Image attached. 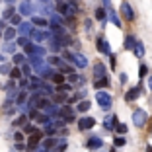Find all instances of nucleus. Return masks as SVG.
Returning a JSON list of instances; mask_svg holds the SVG:
<instances>
[{"label": "nucleus", "mask_w": 152, "mask_h": 152, "mask_svg": "<svg viewBox=\"0 0 152 152\" xmlns=\"http://www.w3.org/2000/svg\"><path fill=\"white\" fill-rule=\"evenodd\" d=\"M96 102H98V105L103 109V111H109L111 105H113L111 96H109L107 92H102V90H98V94H96Z\"/></svg>", "instance_id": "f257e3e1"}, {"label": "nucleus", "mask_w": 152, "mask_h": 152, "mask_svg": "<svg viewBox=\"0 0 152 152\" xmlns=\"http://www.w3.org/2000/svg\"><path fill=\"white\" fill-rule=\"evenodd\" d=\"M146 119H148V115L144 109H134L133 111V125L134 127H144Z\"/></svg>", "instance_id": "f03ea898"}, {"label": "nucleus", "mask_w": 152, "mask_h": 152, "mask_svg": "<svg viewBox=\"0 0 152 152\" xmlns=\"http://www.w3.org/2000/svg\"><path fill=\"white\" fill-rule=\"evenodd\" d=\"M96 47H98L99 53H103V55H111V47H109V43H107V39H105V37L99 35L98 41H96Z\"/></svg>", "instance_id": "7ed1b4c3"}, {"label": "nucleus", "mask_w": 152, "mask_h": 152, "mask_svg": "<svg viewBox=\"0 0 152 152\" xmlns=\"http://www.w3.org/2000/svg\"><path fill=\"white\" fill-rule=\"evenodd\" d=\"M121 14H123L125 22H133L134 20V12H133V8H131L129 2H123V4H121Z\"/></svg>", "instance_id": "20e7f679"}, {"label": "nucleus", "mask_w": 152, "mask_h": 152, "mask_svg": "<svg viewBox=\"0 0 152 152\" xmlns=\"http://www.w3.org/2000/svg\"><path fill=\"white\" fill-rule=\"evenodd\" d=\"M66 58L70 61V63H74L76 66H80V68H84L86 64H88L86 57H82V55H66Z\"/></svg>", "instance_id": "39448f33"}, {"label": "nucleus", "mask_w": 152, "mask_h": 152, "mask_svg": "<svg viewBox=\"0 0 152 152\" xmlns=\"http://www.w3.org/2000/svg\"><path fill=\"white\" fill-rule=\"evenodd\" d=\"M86 148H90V150H99V148H103V140L99 139V137H92V139L86 142Z\"/></svg>", "instance_id": "423d86ee"}, {"label": "nucleus", "mask_w": 152, "mask_h": 152, "mask_svg": "<svg viewBox=\"0 0 152 152\" xmlns=\"http://www.w3.org/2000/svg\"><path fill=\"white\" fill-rule=\"evenodd\" d=\"M140 92H142V86H140V84H139V86H134L133 90H129V92L125 94V102H133V99H137Z\"/></svg>", "instance_id": "0eeeda50"}, {"label": "nucleus", "mask_w": 152, "mask_h": 152, "mask_svg": "<svg viewBox=\"0 0 152 152\" xmlns=\"http://www.w3.org/2000/svg\"><path fill=\"white\" fill-rule=\"evenodd\" d=\"M134 53V57H139V58H142L144 57V45H142V41L140 39H137L134 41V45H133V49H131Z\"/></svg>", "instance_id": "6e6552de"}, {"label": "nucleus", "mask_w": 152, "mask_h": 152, "mask_svg": "<svg viewBox=\"0 0 152 152\" xmlns=\"http://www.w3.org/2000/svg\"><path fill=\"white\" fill-rule=\"evenodd\" d=\"M94 125H96V119H94V117H84V119H80V123H78V127H80V131L92 129Z\"/></svg>", "instance_id": "1a4fd4ad"}, {"label": "nucleus", "mask_w": 152, "mask_h": 152, "mask_svg": "<svg viewBox=\"0 0 152 152\" xmlns=\"http://www.w3.org/2000/svg\"><path fill=\"white\" fill-rule=\"evenodd\" d=\"M94 76H96V78H103V76H107L105 66H103L102 63H96V64H94Z\"/></svg>", "instance_id": "9d476101"}, {"label": "nucleus", "mask_w": 152, "mask_h": 152, "mask_svg": "<svg viewBox=\"0 0 152 152\" xmlns=\"http://www.w3.org/2000/svg\"><path fill=\"white\" fill-rule=\"evenodd\" d=\"M107 12H109V22H111L115 27H123V23H121V18L115 14V10L111 8V10H107Z\"/></svg>", "instance_id": "9b49d317"}, {"label": "nucleus", "mask_w": 152, "mask_h": 152, "mask_svg": "<svg viewBox=\"0 0 152 152\" xmlns=\"http://www.w3.org/2000/svg\"><path fill=\"white\" fill-rule=\"evenodd\" d=\"M115 123H117V115H107V117H105V121H103V127H105L107 131H113Z\"/></svg>", "instance_id": "f8f14e48"}, {"label": "nucleus", "mask_w": 152, "mask_h": 152, "mask_svg": "<svg viewBox=\"0 0 152 152\" xmlns=\"http://www.w3.org/2000/svg\"><path fill=\"white\" fill-rule=\"evenodd\" d=\"M96 20L102 23H105V20H107V10L105 8H98L96 10Z\"/></svg>", "instance_id": "ddd939ff"}, {"label": "nucleus", "mask_w": 152, "mask_h": 152, "mask_svg": "<svg viewBox=\"0 0 152 152\" xmlns=\"http://www.w3.org/2000/svg\"><path fill=\"white\" fill-rule=\"evenodd\" d=\"M134 41H137V37L127 35L125 41H123V49H125V51H131V49H133V45H134Z\"/></svg>", "instance_id": "4468645a"}, {"label": "nucleus", "mask_w": 152, "mask_h": 152, "mask_svg": "<svg viewBox=\"0 0 152 152\" xmlns=\"http://www.w3.org/2000/svg\"><path fill=\"white\" fill-rule=\"evenodd\" d=\"M96 88L98 90H102V88H107L109 86V80H107V76H103V78H96Z\"/></svg>", "instance_id": "2eb2a0df"}, {"label": "nucleus", "mask_w": 152, "mask_h": 152, "mask_svg": "<svg viewBox=\"0 0 152 152\" xmlns=\"http://www.w3.org/2000/svg\"><path fill=\"white\" fill-rule=\"evenodd\" d=\"M63 117H64V121H70V123L76 119V117H74V111H72L70 107H63Z\"/></svg>", "instance_id": "dca6fc26"}, {"label": "nucleus", "mask_w": 152, "mask_h": 152, "mask_svg": "<svg viewBox=\"0 0 152 152\" xmlns=\"http://www.w3.org/2000/svg\"><path fill=\"white\" fill-rule=\"evenodd\" d=\"M39 140H41V134H39V131H35V134H33L31 139H29V148H33L37 142H39Z\"/></svg>", "instance_id": "f3484780"}, {"label": "nucleus", "mask_w": 152, "mask_h": 152, "mask_svg": "<svg viewBox=\"0 0 152 152\" xmlns=\"http://www.w3.org/2000/svg\"><path fill=\"white\" fill-rule=\"evenodd\" d=\"M113 129H115L119 134H125L127 133V125H125V123H115V127H113Z\"/></svg>", "instance_id": "a211bd4d"}, {"label": "nucleus", "mask_w": 152, "mask_h": 152, "mask_svg": "<svg viewBox=\"0 0 152 152\" xmlns=\"http://www.w3.org/2000/svg\"><path fill=\"white\" fill-rule=\"evenodd\" d=\"M90 105H92V103H90L88 99H84V102H80V103H78V111H88V109H90Z\"/></svg>", "instance_id": "6ab92c4d"}, {"label": "nucleus", "mask_w": 152, "mask_h": 152, "mask_svg": "<svg viewBox=\"0 0 152 152\" xmlns=\"http://www.w3.org/2000/svg\"><path fill=\"white\" fill-rule=\"evenodd\" d=\"M113 142H115V146H125L127 140H125V137H115V140H113Z\"/></svg>", "instance_id": "aec40b11"}, {"label": "nucleus", "mask_w": 152, "mask_h": 152, "mask_svg": "<svg viewBox=\"0 0 152 152\" xmlns=\"http://www.w3.org/2000/svg\"><path fill=\"white\" fill-rule=\"evenodd\" d=\"M146 72H148V66H146V64H140V68H139V76H140V78H144V76H146Z\"/></svg>", "instance_id": "412c9836"}, {"label": "nucleus", "mask_w": 152, "mask_h": 152, "mask_svg": "<svg viewBox=\"0 0 152 152\" xmlns=\"http://www.w3.org/2000/svg\"><path fill=\"white\" fill-rule=\"evenodd\" d=\"M53 80L57 82V84H63V80H64V78H63V74H55V76H53Z\"/></svg>", "instance_id": "4be33fe9"}, {"label": "nucleus", "mask_w": 152, "mask_h": 152, "mask_svg": "<svg viewBox=\"0 0 152 152\" xmlns=\"http://www.w3.org/2000/svg\"><path fill=\"white\" fill-rule=\"evenodd\" d=\"M119 80H121V84H127V80H129V76L121 72V74H119Z\"/></svg>", "instance_id": "5701e85b"}, {"label": "nucleus", "mask_w": 152, "mask_h": 152, "mask_svg": "<svg viewBox=\"0 0 152 152\" xmlns=\"http://www.w3.org/2000/svg\"><path fill=\"white\" fill-rule=\"evenodd\" d=\"M84 27H86V31H90V29H92V20H86V22H84Z\"/></svg>", "instance_id": "b1692460"}, {"label": "nucleus", "mask_w": 152, "mask_h": 152, "mask_svg": "<svg viewBox=\"0 0 152 152\" xmlns=\"http://www.w3.org/2000/svg\"><path fill=\"white\" fill-rule=\"evenodd\" d=\"M103 8H105V10H111V0H103Z\"/></svg>", "instance_id": "393cba45"}, {"label": "nucleus", "mask_w": 152, "mask_h": 152, "mask_svg": "<svg viewBox=\"0 0 152 152\" xmlns=\"http://www.w3.org/2000/svg\"><path fill=\"white\" fill-rule=\"evenodd\" d=\"M68 80H70V82H78V80H80V78H78V76H76V74H70V78H68Z\"/></svg>", "instance_id": "a878e982"}, {"label": "nucleus", "mask_w": 152, "mask_h": 152, "mask_svg": "<svg viewBox=\"0 0 152 152\" xmlns=\"http://www.w3.org/2000/svg\"><path fill=\"white\" fill-rule=\"evenodd\" d=\"M111 57V68H115V64H117V61H115V55H109Z\"/></svg>", "instance_id": "bb28decb"}, {"label": "nucleus", "mask_w": 152, "mask_h": 152, "mask_svg": "<svg viewBox=\"0 0 152 152\" xmlns=\"http://www.w3.org/2000/svg\"><path fill=\"white\" fill-rule=\"evenodd\" d=\"M35 23H37V26H45L47 22H45V20H41V18H37V20H35Z\"/></svg>", "instance_id": "cd10ccee"}, {"label": "nucleus", "mask_w": 152, "mask_h": 152, "mask_svg": "<svg viewBox=\"0 0 152 152\" xmlns=\"http://www.w3.org/2000/svg\"><path fill=\"white\" fill-rule=\"evenodd\" d=\"M12 78H20V70H14L12 72Z\"/></svg>", "instance_id": "c85d7f7f"}, {"label": "nucleus", "mask_w": 152, "mask_h": 152, "mask_svg": "<svg viewBox=\"0 0 152 152\" xmlns=\"http://www.w3.org/2000/svg\"><path fill=\"white\" fill-rule=\"evenodd\" d=\"M148 88H150V92H152V74L148 76Z\"/></svg>", "instance_id": "c756f323"}, {"label": "nucleus", "mask_w": 152, "mask_h": 152, "mask_svg": "<svg viewBox=\"0 0 152 152\" xmlns=\"http://www.w3.org/2000/svg\"><path fill=\"white\" fill-rule=\"evenodd\" d=\"M150 133H152V127H150Z\"/></svg>", "instance_id": "7c9ffc66"}, {"label": "nucleus", "mask_w": 152, "mask_h": 152, "mask_svg": "<svg viewBox=\"0 0 152 152\" xmlns=\"http://www.w3.org/2000/svg\"><path fill=\"white\" fill-rule=\"evenodd\" d=\"M111 152H115V150H111Z\"/></svg>", "instance_id": "2f4dec72"}]
</instances>
